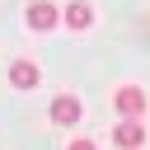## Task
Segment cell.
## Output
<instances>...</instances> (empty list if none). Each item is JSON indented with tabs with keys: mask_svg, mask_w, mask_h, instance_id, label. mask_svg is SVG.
<instances>
[{
	"mask_svg": "<svg viewBox=\"0 0 150 150\" xmlns=\"http://www.w3.org/2000/svg\"><path fill=\"white\" fill-rule=\"evenodd\" d=\"M66 150H98V145H94V141H84V136H75V141H70Z\"/></svg>",
	"mask_w": 150,
	"mask_h": 150,
	"instance_id": "cell-7",
	"label": "cell"
},
{
	"mask_svg": "<svg viewBox=\"0 0 150 150\" xmlns=\"http://www.w3.org/2000/svg\"><path fill=\"white\" fill-rule=\"evenodd\" d=\"M23 19H28V28H33V33H47V28H56V23H61V9H56L52 0H33V5L23 9Z\"/></svg>",
	"mask_w": 150,
	"mask_h": 150,
	"instance_id": "cell-1",
	"label": "cell"
},
{
	"mask_svg": "<svg viewBox=\"0 0 150 150\" xmlns=\"http://www.w3.org/2000/svg\"><path fill=\"white\" fill-rule=\"evenodd\" d=\"M80 112H84V108H80L75 94H56V98H52V122H56V127H75Z\"/></svg>",
	"mask_w": 150,
	"mask_h": 150,
	"instance_id": "cell-4",
	"label": "cell"
},
{
	"mask_svg": "<svg viewBox=\"0 0 150 150\" xmlns=\"http://www.w3.org/2000/svg\"><path fill=\"white\" fill-rule=\"evenodd\" d=\"M61 19H66V23H70V28H75V33H84V28H89V23H94V9H89V5H84V0H70V5H66V9H61Z\"/></svg>",
	"mask_w": 150,
	"mask_h": 150,
	"instance_id": "cell-5",
	"label": "cell"
},
{
	"mask_svg": "<svg viewBox=\"0 0 150 150\" xmlns=\"http://www.w3.org/2000/svg\"><path fill=\"white\" fill-rule=\"evenodd\" d=\"M141 141H145L141 117H122V122L112 127V145H117V150H141Z\"/></svg>",
	"mask_w": 150,
	"mask_h": 150,
	"instance_id": "cell-2",
	"label": "cell"
},
{
	"mask_svg": "<svg viewBox=\"0 0 150 150\" xmlns=\"http://www.w3.org/2000/svg\"><path fill=\"white\" fill-rule=\"evenodd\" d=\"M9 84H14V89H33V84H38V66H33V61H14V66H9Z\"/></svg>",
	"mask_w": 150,
	"mask_h": 150,
	"instance_id": "cell-6",
	"label": "cell"
},
{
	"mask_svg": "<svg viewBox=\"0 0 150 150\" xmlns=\"http://www.w3.org/2000/svg\"><path fill=\"white\" fill-rule=\"evenodd\" d=\"M112 108H117L122 117H141V112H145V89H136V84H122V89L112 94Z\"/></svg>",
	"mask_w": 150,
	"mask_h": 150,
	"instance_id": "cell-3",
	"label": "cell"
}]
</instances>
